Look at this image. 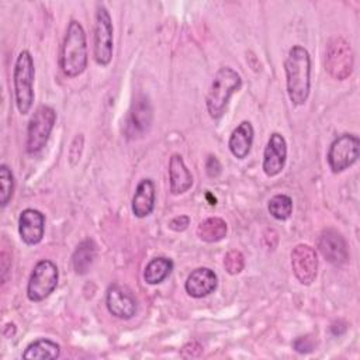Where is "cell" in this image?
Returning a JSON list of instances; mask_svg holds the SVG:
<instances>
[{"instance_id":"1","label":"cell","mask_w":360,"mask_h":360,"mask_svg":"<svg viewBox=\"0 0 360 360\" xmlns=\"http://www.w3.org/2000/svg\"><path fill=\"white\" fill-rule=\"evenodd\" d=\"M285 83L290 101L302 105L311 90V56L301 45H292L284 60Z\"/></svg>"},{"instance_id":"2","label":"cell","mask_w":360,"mask_h":360,"mask_svg":"<svg viewBox=\"0 0 360 360\" xmlns=\"http://www.w3.org/2000/svg\"><path fill=\"white\" fill-rule=\"evenodd\" d=\"M59 66L66 77H77L87 68V41L83 25L70 20L60 46Z\"/></svg>"},{"instance_id":"3","label":"cell","mask_w":360,"mask_h":360,"mask_svg":"<svg viewBox=\"0 0 360 360\" xmlns=\"http://www.w3.org/2000/svg\"><path fill=\"white\" fill-rule=\"evenodd\" d=\"M240 86L242 79L232 68L224 66L217 70L205 97L207 111L211 118L218 120L224 115L231 96L238 91Z\"/></svg>"},{"instance_id":"4","label":"cell","mask_w":360,"mask_h":360,"mask_svg":"<svg viewBox=\"0 0 360 360\" xmlns=\"http://www.w3.org/2000/svg\"><path fill=\"white\" fill-rule=\"evenodd\" d=\"M34 79H35V66L34 59L28 51H21L15 59L13 83H14V96L15 104L20 114L25 115L30 112L34 103Z\"/></svg>"},{"instance_id":"5","label":"cell","mask_w":360,"mask_h":360,"mask_svg":"<svg viewBox=\"0 0 360 360\" xmlns=\"http://www.w3.org/2000/svg\"><path fill=\"white\" fill-rule=\"evenodd\" d=\"M56 122V112L49 105H39L32 114L27 127V141L25 149L28 153L34 155L42 150L46 145L49 135Z\"/></svg>"},{"instance_id":"6","label":"cell","mask_w":360,"mask_h":360,"mask_svg":"<svg viewBox=\"0 0 360 360\" xmlns=\"http://www.w3.org/2000/svg\"><path fill=\"white\" fill-rule=\"evenodd\" d=\"M112 21L108 10L103 6H97L96 22H94V35H93V55L94 60L100 66H107L112 59Z\"/></svg>"},{"instance_id":"7","label":"cell","mask_w":360,"mask_h":360,"mask_svg":"<svg viewBox=\"0 0 360 360\" xmlns=\"http://www.w3.org/2000/svg\"><path fill=\"white\" fill-rule=\"evenodd\" d=\"M353 49L345 38H330L325 51V68L328 73L336 80L347 79L353 72Z\"/></svg>"},{"instance_id":"8","label":"cell","mask_w":360,"mask_h":360,"mask_svg":"<svg viewBox=\"0 0 360 360\" xmlns=\"http://www.w3.org/2000/svg\"><path fill=\"white\" fill-rule=\"evenodd\" d=\"M59 271L52 260H39L30 276L27 284V297L32 302H39L48 298L56 288Z\"/></svg>"},{"instance_id":"9","label":"cell","mask_w":360,"mask_h":360,"mask_svg":"<svg viewBox=\"0 0 360 360\" xmlns=\"http://www.w3.org/2000/svg\"><path fill=\"white\" fill-rule=\"evenodd\" d=\"M360 155V139L354 134H342L328 149V165L333 173H340L354 165Z\"/></svg>"},{"instance_id":"10","label":"cell","mask_w":360,"mask_h":360,"mask_svg":"<svg viewBox=\"0 0 360 360\" xmlns=\"http://www.w3.org/2000/svg\"><path fill=\"white\" fill-rule=\"evenodd\" d=\"M291 267L297 280L304 285H309L315 280L318 270V256L315 249L309 245L298 243L291 250Z\"/></svg>"},{"instance_id":"11","label":"cell","mask_w":360,"mask_h":360,"mask_svg":"<svg viewBox=\"0 0 360 360\" xmlns=\"http://www.w3.org/2000/svg\"><path fill=\"white\" fill-rule=\"evenodd\" d=\"M105 304L108 312L120 319H131L138 309L136 298L132 291L127 285L118 283L108 287Z\"/></svg>"},{"instance_id":"12","label":"cell","mask_w":360,"mask_h":360,"mask_svg":"<svg viewBox=\"0 0 360 360\" xmlns=\"http://www.w3.org/2000/svg\"><path fill=\"white\" fill-rule=\"evenodd\" d=\"M153 118V110L149 98L145 94H138L131 105L128 121H127V134L131 138L142 136L150 128Z\"/></svg>"},{"instance_id":"13","label":"cell","mask_w":360,"mask_h":360,"mask_svg":"<svg viewBox=\"0 0 360 360\" xmlns=\"http://www.w3.org/2000/svg\"><path fill=\"white\" fill-rule=\"evenodd\" d=\"M287 160V142L278 132H273L267 141L263 152V172L269 177H274L285 166Z\"/></svg>"},{"instance_id":"14","label":"cell","mask_w":360,"mask_h":360,"mask_svg":"<svg viewBox=\"0 0 360 360\" xmlns=\"http://www.w3.org/2000/svg\"><path fill=\"white\" fill-rule=\"evenodd\" d=\"M318 249L321 255L325 257V260L335 266L343 264L349 257L347 243L345 238L342 236L340 232L332 228L322 231V233L318 238Z\"/></svg>"},{"instance_id":"15","label":"cell","mask_w":360,"mask_h":360,"mask_svg":"<svg viewBox=\"0 0 360 360\" xmlns=\"http://www.w3.org/2000/svg\"><path fill=\"white\" fill-rule=\"evenodd\" d=\"M45 232V215L34 208H25L18 218V233L25 245H38Z\"/></svg>"},{"instance_id":"16","label":"cell","mask_w":360,"mask_h":360,"mask_svg":"<svg viewBox=\"0 0 360 360\" xmlns=\"http://www.w3.org/2000/svg\"><path fill=\"white\" fill-rule=\"evenodd\" d=\"M217 285L218 277L214 270L208 267H198L193 270L184 283L187 294L193 298H202L210 295L217 290Z\"/></svg>"},{"instance_id":"17","label":"cell","mask_w":360,"mask_h":360,"mask_svg":"<svg viewBox=\"0 0 360 360\" xmlns=\"http://www.w3.org/2000/svg\"><path fill=\"white\" fill-rule=\"evenodd\" d=\"M156 188L155 183L150 179H142L134 193L131 210L136 218H145L152 214L155 208Z\"/></svg>"},{"instance_id":"18","label":"cell","mask_w":360,"mask_h":360,"mask_svg":"<svg viewBox=\"0 0 360 360\" xmlns=\"http://www.w3.org/2000/svg\"><path fill=\"white\" fill-rule=\"evenodd\" d=\"M169 181L170 193L173 195L183 194L193 186V176L187 169L183 158L177 153L172 155L169 160Z\"/></svg>"},{"instance_id":"19","label":"cell","mask_w":360,"mask_h":360,"mask_svg":"<svg viewBox=\"0 0 360 360\" xmlns=\"http://www.w3.org/2000/svg\"><path fill=\"white\" fill-rule=\"evenodd\" d=\"M253 135L255 131L249 121H242L232 131L228 141V148L236 159H245L249 155L253 143Z\"/></svg>"},{"instance_id":"20","label":"cell","mask_w":360,"mask_h":360,"mask_svg":"<svg viewBox=\"0 0 360 360\" xmlns=\"http://www.w3.org/2000/svg\"><path fill=\"white\" fill-rule=\"evenodd\" d=\"M96 245L93 240L90 239H86L83 242H80L76 248V250L73 252V256H72V266H73V270L76 274H86L94 259H96Z\"/></svg>"},{"instance_id":"21","label":"cell","mask_w":360,"mask_h":360,"mask_svg":"<svg viewBox=\"0 0 360 360\" xmlns=\"http://www.w3.org/2000/svg\"><path fill=\"white\" fill-rule=\"evenodd\" d=\"M60 356V346L51 339H37L27 346L22 353V359L48 360L58 359Z\"/></svg>"},{"instance_id":"22","label":"cell","mask_w":360,"mask_h":360,"mask_svg":"<svg viewBox=\"0 0 360 360\" xmlns=\"http://www.w3.org/2000/svg\"><path fill=\"white\" fill-rule=\"evenodd\" d=\"M226 222L218 217H210L200 222L197 226V235L201 240L207 243H215L226 236Z\"/></svg>"},{"instance_id":"23","label":"cell","mask_w":360,"mask_h":360,"mask_svg":"<svg viewBox=\"0 0 360 360\" xmlns=\"http://www.w3.org/2000/svg\"><path fill=\"white\" fill-rule=\"evenodd\" d=\"M172 270H173L172 259L165 257V256L155 257L146 264L145 271H143V278L150 285L160 284L170 276Z\"/></svg>"},{"instance_id":"24","label":"cell","mask_w":360,"mask_h":360,"mask_svg":"<svg viewBox=\"0 0 360 360\" xmlns=\"http://www.w3.org/2000/svg\"><path fill=\"white\" fill-rule=\"evenodd\" d=\"M269 212L278 221H285L292 212V200L287 194H276L269 201Z\"/></svg>"},{"instance_id":"25","label":"cell","mask_w":360,"mask_h":360,"mask_svg":"<svg viewBox=\"0 0 360 360\" xmlns=\"http://www.w3.org/2000/svg\"><path fill=\"white\" fill-rule=\"evenodd\" d=\"M14 193V177L7 165L0 166V204L6 207Z\"/></svg>"},{"instance_id":"26","label":"cell","mask_w":360,"mask_h":360,"mask_svg":"<svg viewBox=\"0 0 360 360\" xmlns=\"http://www.w3.org/2000/svg\"><path fill=\"white\" fill-rule=\"evenodd\" d=\"M245 259L239 250H229L224 259V267L229 274H238L243 270Z\"/></svg>"},{"instance_id":"27","label":"cell","mask_w":360,"mask_h":360,"mask_svg":"<svg viewBox=\"0 0 360 360\" xmlns=\"http://www.w3.org/2000/svg\"><path fill=\"white\" fill-rule=\"evenodd\" d=\"M292 349L301 354L311 353L315 349V340L311 336H300L292 342Z\"/></svg>"},{"instance_id":"28","label":"cell","mask_w":360,"mask_h":360,"mask_svg":"<svg viewBox=\"0 0 360 360\" xmlns=\"http://www.w3.org/2000/svg\"><path fill=\"white\" fill-rule=\"evenodd\" d=\"M82 149H83V135L79 134V135L73 139V142H72V145H70V148H69V160H70V163H72L73 166H75L76 162L80 159Z\"/></svg>"},{"instance_id":"29","label":"cell","mask_w":360,"mask_h":360,"mask_svg":"<svg viewBox=\"0 0 360 360\" xmlns=\"http://www.w3.org/2000/svg\"><path fill=\"white\" fill-rule=\"evenodd\" d=\"M222 172V166L219 163V160L217 159V156L214 155H208L207 160H205V173L208 177L211 179H215L221 174Z\"/></svg>"},{"instance_id":"30","label":"cell","mask_w":360,"mask_h":360,"mask_svg":"<svg viewBox=\"0 0 360 360\" xmlns=\"http://www.w3.org/2000/svg\"><path fill=\"white\" fill-rule=\"evenodd\" d=\"M190 225V217L187 215H177L169 221V228L176 232H183Z\"/></svg>"}]
</instances>
